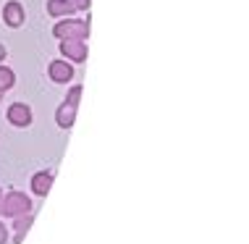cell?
<instances>
[{
	"mask_svg": "<svg viewBox=\"0 0 249 244\" xmlns=\"http://www.w3.org/2000/svg\"><path fill=\"white\" fill-rule=\"evenodd\" d=\"M53 35L58 39H87L89 37V21L87 19H66L53 26Z\"/></svg>",
	"mask_w": 249,
	"mask_h": 244,
	"instance_id": "6da1fadb",
	"label": "cell"
},
{
	"mask_svg": "<svg viewBox=\"0 0 249 244\" xmlns=\"http://www.w3.org/2000/svg\"><path fill=\"white\" fill-rule=\"evenodd\" d=\"M32 210V200L26 197L24 192L13 189V192L3 194V202H0V215H11V218H18V215H26Z\"/></svg>",
	"mask_w": 249,
	"mask_h": 244,
	"instance_id": "7a4b0ae2",
	"label": "cell"
},
{
	"mask_svg": "<svg viewBox=\"0 0 249 244\" xmlns=\"http://www.w3.org/2000/svg\"><path fill=\"white\" fill-rule=\"evenodd\" d=\"M60 53H63L71 63H84L87 60V42L84 39H63V42H60Z\"/></svg>",
	"mask_w": 249,
	"mask_h": 244,
	"instance_id": "3957f363",
	"label": "cell"
},
{
	"mask_svg": "<svg viewBox=\"0 0 249 244\" xmlns=\"http://www.w3.org/2000/svg\"><path fill=\"white\" fill-rule=\"evenodd\" d=\"M48 74L50 79L55 81V84H69V81L73 79V66L71 60L66 63V60H53V63L48 66Z\"/></svg>",
	"mask_w": 249,
	"mask_h": 244,
	"instance_id": "277c9868",
	"label": "cell"
},
{
	"mask_svg": "<svg viewBox=\"0 0 249 244\" xmlns=\"http://www.w3.org/2000/svg\"><path fill=\"white\" fill-rule=\"evenodd\" d=\"M3 21L11 26V29H18L24 24V5L18 0H8L3 5Z\"/></svg>",
	"mask_w": 249,
	"mask_h": 244,
	"instance_id": "5b68a950",
	"label": "cell"
},
{
	"mask_svg": "<svg viewBox=\"0 0 249 244\" xmlns=\"http://www.w3.org/2000/svg\"><path fill=\"white\" fill-rule=\"evenodd\" d=\"M8 121H11L13 126H18V129L29 126V124H32V111H29V105L13 103V105L8 108Z\"/></svg>",
	"mask_w": 249,
	"mask_h": 244,
	"instance_id": "8992f818",
	"label": "cell"
},
{
	"mask_svg": "<svg viewBox=\"0 0 249 244\" xmlns=\"http://www.w3.org/2000/svg\"><path fill=\"white\" fill-rule=\"evenodd\" d=\"M48 13L53 19H69L76 8L71 5V0H48Z\"/></svg>",
	"mask_w": 249,
	"mask_h": 244,
	"instance_id": "52a82bcc",
	"label": "cell"
},
{
	"mask_svg": "<svg viewBox=\"0 0 249 244\" xmlns=\"http://www.w3.org/2000/svg\"><path fill=\"white\" fill-rule=\"evenodd\" d=\"M50 187H53V173L39 171L32 176V189H35V194H39V197H45L50 192Z\"/></svg>",
	"mask_w": 249,
	"mask_h": 244,
	"instance_id": "ba28073f",
	"label": "cell"
},
{
	"mask_svg": "<svg viewBox=\"0 0 249 244\" xmlns=\"http://www.w3.org/2000/svg\"><path fill=\"white\" fill-rule=\"evenodd\" d=\"M55 121H58L60 129H71L73 121H76V105L63 103V105L58 108V113H55Z\"/></svg>",
	"mask_w": 249,
	"mask_h": 244,
	"instance_id": "9c48e42d",
	"label": "cell"
},
{
	"mask_svg": "<svg viewBox=\"0 0 249 244\" xmlns=\"http://www.w3.org/2000/svg\"><path fill=\"white\" fill-rule=\"evenodd\" d=\"M29 226H32V213H26V215H18L16 218V228H13V231H16V236H13V242H21L24 239V234L29 231Z\"/></svg>",
	"mask_w": 249,
	"mask_h": 244,
	"instance_id": "30bf717a",
	"label": "cell"
},
{
	"mask_svg": "<svg viewBox=\"0 0 249 244\" xmlns=\"http://www.w3.org/2000/svg\"><path fill=\"white\" fill-rule=\"evenodd\" d=\"M13 84H16V74L8 66H0V92H8Z\"/></svg>",
	"mask_w": 249,
	"mask_h": 244,
	"instance_id": "8fae6325",
	"label": "cell"
},
{
	"mask_svg": "<svg viewBox=\"0 0 249 244\" xmlns=\"http://www.w3.org/2000/svg\"><path fill=\"white\" fill-rule=\"evenodd\" d=\"M79 97H82V87H71L69 97H66V103L69 105H79Z\"/></svg>",
	"mask_w": 249,
	"mask_h": 244,
	"instance_id": "7c38bea8",
	"label": "cell"
},
{
	"mask_svg": "<svg viewBox=\"0 0 249 244\" xmlns=\"http://www.w3.org/2000/svg\"><path fill=\"white\" fill-rule=\"evenodd\" d=\"M71 5L76 11H87V8H89V0H71Z\"/></svg>",
	"mask_w": 249,
	"mask_h": 244,
	"instance_id": "4fadbf2b",
	"label": "cell"
},
{
	"mask_svg": "<svg viewBox=\"0 0 249 244\" xmlns=\"http://www.w3.org/2000/svg\"><path fill=\"white\" fill-rule=\"evenodd\" d=\"M11 239V234H8V228H5L3 226V223H0V244H5V242H8Z\"/></svg>",
	"mask_w": 249,
	"mask_h": 244,
	"instance_id": "5bb4252c",
	"label": "cell"
},
{
	"mask_svg": "<svg viewBox=\"0 0 249 244\" xmlns=\"http://www.w3.org/2000/svg\"><path fill=\"white\" fill-rule=\"evenodd\" d=\"M5 56H8V50H5L3 45H0V60H5Z\"/></svg>",
	"mask_w": 249,
	"mask_h": 244,
	"instance_id": "9a60e30c",
	"label": "cell"
},
{
	"mask_svg": "<svg viewBox=\"0 0 249 244\" xmlns=\"http://www.w3.org/2000/svg\"><path fill=\"white\" fill-rule=\"evenodd\" d=\"M0 202H3V189H0Z\"/></svg>",
	"mask_w": 249,
	"mask_h": 244,
	"instance_id": "2e32d148",
	"label": "cell"
},
{
	"mask_svg": "<svg viewBox=\"0 0 249 244\" xmlns=\"http://www.w3.org/2000/svg\"><path fill=\"white\" fill-rule=\"evenodd\" d=\"M0 94H3V92H0Z\"/></svg>",
	"mask_w": 249,
	"mask_h": 244,
	"instance_id": "e0dca14e",
	"label": "cell"
}]
</instances>
